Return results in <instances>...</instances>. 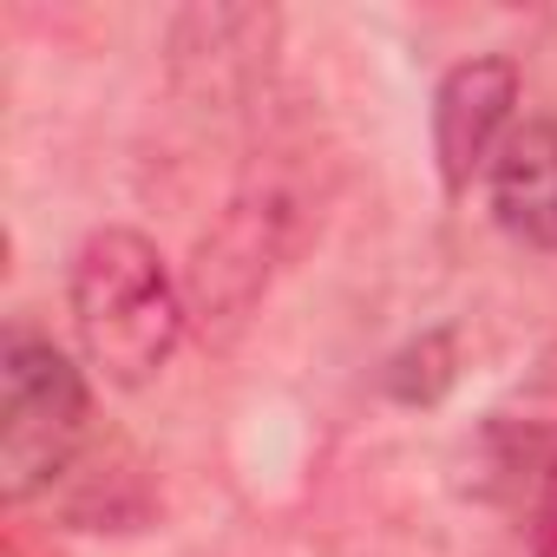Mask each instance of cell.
Listing matches in <instances>:
<instances>
[{
  "label": "cell",
  "instance_id": "6da1fadb",
  "mask_svg": "<svg viewBox=\"0 0 557 557\" xmlns=\"http://www.w3.org/2000/svg\"><path fill=\"white\" fill-rule=\"evenodd\" d=\"M66 302H73V335H79L86 361L112 387L158 381L190 322V296L177 289L164 249L125 223L92 230L79 243L73 275H66Z\"/></svg>",
  "mask_w": 557,
  "mask_h": 557
},
{
  "label": "cell",
  "instance_id": "7a4b0ae2",
  "mask_svg": "<svg viewBox=\"0 0 557 557\" xmlns=\"http://www.w3.org/2000/svg\"><path fill=\"white\" fill-rule=\"evenodd\" d=\"M92 426L86 374L40 335L14 329L0 342V492L8 505H27L53 492Z\"/></svg>",
  "mask_w": 557,
  "mask_h": 557
},
{
  "label": "cell",
  "instance_id": "3957f363",
  "mask_svg": "<svg viewBox=\"0 0 557 557\" xmlns=\"http://www.w3.org/2000/svg\"><path fill=\"white\" fill-rule=\"evenodd\" d=\"M289 190H262V197H236L223 210V223L197 243V269H190V315H203V329H243L249 309L262 302L275 262L289 256Z\"/></svg>",
  "mask_w": 557,
  "mask_h": 557
},
{
  "label": "cell",
  "instance_id": "277c9868",
  "mask_svg": "<svg viewBox=\"0 0 557 557\" xmlns=\"http://www.w3.org/2000/svg\"><path fill=\"white\" fill-rule=\"evenodd\" d=\"M518 92H524V73H518L511 53H472L440 79V92H433V158H440L446 197L472 190V177L492 171L498 145L511 138Z\"/></svg>",
  "mask_w": 557,
  "mask_h": 557
},
{
  "label": "cell",
  "instance_id": "5b68a950",
  "mask_svg": "<svg viewBox=\"0 0 557 557\" xmlns=\"http://www.w3.org/2000/svg\"><path fill=\"white\" fill-rule=\"evenodd\" d=\"M485 203L505 236L557 256V119H524L485 171Z\"/></svg>",
  "mask_w": 557,
  "mask_h": 557
},
{
  "label": "cell",
  "instance_id": "8992f818",
  "mask_svg": "<svg viewBox=\"0 0 557 557\" xmlns=\"http://www.w3.org/2000/svg\"><path fill=\"white\" fill-rule=\"evenodd\" d=\"M524 544L531 557H557V446L531 472V511H524Z\"/></svg>",
  "mask_w": 557,
  "mask_h": 557
}]
</instances>
